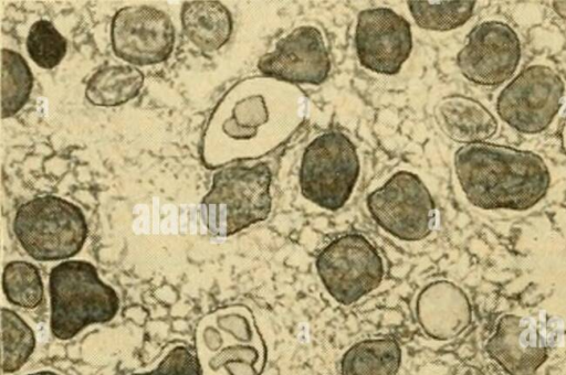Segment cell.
Segmentation results:
<instances>
[{"label": "cell", "mask_w": 566, "mask_h": 375, "mask_svg": "<svg viewBox=\"0 0 566 375\" xmlns=\"http://www.w3.org/2000/svg\"><path fill=\"white\" fill-rule=\"evenodd\" d=\"M454 171L467 200L489 211L530 210L551 184L549 170L537 153L490 142L461 146Z\"/></svg>", "instance_id": "obj_1"}, {"label": "cell", "mask_w": 566, "mask_h": 375, "mask_svg": "<svg viewBox=\"0 0 566 375\" xmlns=\"http://www.w3.org/2000/svg\"><path fill=\"white\" fill-rule=\"evenodd\" d=\"M50 329L59 340H70L86 326L115 318L119 298L86 260H65L49 276Z\"/></svg>", "instance_id": "obj_2"}, {"label": "cell", "mask_w": 566, "mask_h": 375, "mask_svg": "<svg viewBox=\"0 0 566 375\" xmlns=\"http://www.w3.org/2000/svg\"><path fill=\"white\" fill-rule=\"evenodd\" d=\"M272 172L264 162L234 164L213 174L210 191L200 203L209 233L228 237L268 218L272 207Z\"/></svg>", "instance_id": "obj_3"}, {"label": "cell", "mask_w": 566, "mask_h": 375, "mask_svg": "<svg viewBox=\"0 0 566 375\" xmlns=\"http://www.w3.org/2000/svg\"><path fill=\"white\" fill-rule=\"evenodd\" d=\"M13 232L24 251L38 261L66 260L82 249L87 223L82 210L54 195L24 202L17 210Z\"/></svg>", "instance_id": "obj_4"}, {"label": "cell", "mask_w": 566, "mask_h": 375, "mask_svg": "<svg viewBox=\"0 0 566 375\" xmlns=\"http://www.w3.org/2000/svg\"><path fill=\"white\" fill-rule=\"evenodd\" d=\"M359 168L352 140L338 130L326 131L314 138L303 152L298 174L301 193L322 208L337 211L349 200Z\"/></svg>", "instance_id": "obj_5"}, {"label": "cell", "mask_w": 566, "mask_h": 375, "mask_svg": "<svg viewBox=\"0 0 566 375\" xmlns=\"http://www.w3.org/2000/svg\"><path fill=\"white\" fill-rule=\"evenodd\" d=\"M373 219L391 236L405 242L428 237L436 226V203L422 180L398 171L366 199Z\"/></svg>", "instance_id": "obj_6"}, {"label": "cell", "mask_w": 566, "mask_h": 375, "mask_svg": "<svg viewBox=\"0 0 566 375\" xmlns=\"http://www.w3.org/2000/svg\"><path fill=\"white\" fill-rule=\"evenodd\" d=\"M315 265L326 291L345 306L375 290L385 274L377 249L360 234L332 240L319 251Z\"/></svg>", "instance_id": "obj_7"}, {"label": "cell", "mask_w": 566, "mask_h": 375, "mask_svg": "<svg viewBox=\"0 0 566 375\" xmlns=\"http://www.w3.org/2000/svg\"><path fill=\"white\" fill-rule=\"evenodd\" d=\"M565 85L549 66L531 65L501 90L496 113L511 128L527 135L547 129L563 106Z\"/></svg>", "instance_id": "obj_8"}, {"label": "cell", "mask_w": 566, "mask_h": 375, "mask_svg": "<svg viewBox=\"0 0 566 375\" xmlns=\"http://www.w3.org/2000/svg\"><path fill=\"white\" fill-rule=\"evenodd\" d=\"M175 40L171 19L155 7H124L112 19L113 51L132 65H155L166 61L174 50Z\"/></svg>", "instance_id": "obj_9"}, {"label": "cell", "mask_w": 566, "mask_h": 375, "mask_svg": "<svg viewBox=\"0 0 566 375\" xmlns=\"http://www.w3.org/2000/svg\"><path fill=\"white\" fill-rule=\"evenodd\" d=\"M521 41L502 21H483L467 35L457 55L461 74L482 86H496L511 79L521 61Z\"/></svg>", "instance_id": "obj_10"}, {"label": "cell", "mask_w": 566, "mask_h": 375, "mask_svg": "<svg viewBox=\"0 0 566 375\" xmlns=\"http://www.w3.org/2000/svg\"><path fill=\"white\" fill-rule=\"evenodd\" d=\"M355 47L365 68L396 75L412 50L410 23L390 8L363 10L357 17Z\"/></svg>", "instance_id": "obj_11"}, {"label": "cell", "mask_w": 566, "mask_h": 375, "mask_svg": "<svg viewBox=\"0 0 566 375\" xmlns=\"http://www.w3.org/2000/svg\"><path fill=\"white\" fill-rule=\"evenodd\" d=\"M258 68L265 76L292 84H322L331 71L323 34L313 25L292 30L259 58Z\"/></svg>", "instance_id": "obj_12"}, {"label": "cell", "mask_w": 566, "mask_h": 375, "mask_svg": "<svg viewBox=\"0 0 566 375\" xmlns=\"http://www.w3.org/2000/svg\"><path fill=\"white\" fill-rule=\"evenodd\" d=\"M485 350L510 375H534L548 357V346L536 325L516 314L500 318Z\"/></svg>", "instance_id": "obj_13"}, {"label": "cell", "mask_w": 566, "mask_h": 375, "mask_svg": "<svg viewBox=\"0 0 566 375\" xmlns=\"http://www.w3.org/2000/svg\"><path fill=\"white\" fill-rule=\"evenodd\" d=\"M417 318L428 336L444 341L460 335L470 325L472 309L460 287L440 280L431 282L420 292Z\"/></svg>", "instance_id": "obj_14"}, {"label": "cell", "mask_w": 566, "mask_h": 375, "mask_svg": "<svg viewBox=\"0 0 566 375\" xmlns=\"http://www.w3.org/2000/svg\"><path fill=\"white\" fill-rule=\"evenodd\" d=\"M434 119L448 138L463 144L486 142L499 128L495 116L482 103L461 94L442 97L434 107Z\"/></svg>", "instance_id": "obj_15"}, {"label": "cell", "mask_w": 566, "mask_h": 375, "mask_svg": "<svg viewBox=\"0 0 566 375\" xmlns=\"http://www.w3.org/2000/svg\"><path fill=\"white\" fill-rule=\"evenodd\" d=\"M180 18L184 33L201 51H217L231 36V12L219 1H187L181 7Z\"/></svg>", "instance_id": "obj_16"}, {"label": "cell", "mask_w": 566, "mask_h": 375, "mask_svg": "<svg viewBox=\"0 0 566 375\" xmlns=\"http://www.w3.org/2000/svg\"><path fill=\"white\" fill-rule=\"evenodd\" d=\"M400 364L401 349L395 339H368L344 353L340 375H397Z\"/></svg>", "instance_id": "obj_17"}, {"label": "cell", "mask_w": 566, "mask_h": 375, "mask_svg": "<svg viewBox=\"0 0 566 375\" xmlns=\"http://www.w3.org/2000/svg\"><path fill=\"white\" fill-rule=\"evenodd\" d=\"M143 83L144 74L135 66H106L94 73L87 81L85 97L92 105L115 107L135 98Z\"/></svg>", "instance_id": "obj_18"}, {"label": "cell", "mask_w": 566, "mask_h": 375, "mask_svg": "<svg viewBox=\"0 0 566 375\" xmlns=\"http://www.w3.org/2000/svg\"><path fill=\"white\" fill-rule=\"evenodd\" d=\"M1 115L14 116L28 101L32 87V72L21 54L2 49Z\"/></svg>", "instance_id": "obj_19"}, {"label": "cell", "mask_w": 566, "mask_h": 375, "mask_svg": "<svg viewBox=\"0 0 566 375\" xmlns=\"http://www.w3.org/2000/svg\"><path fill=\"white\" fill-rule=\"evenodd\" d=\"M472 0L407 1L409 11L418 26L430 31H451L465 24L475 7Z\"/></svg>", "instance_id": "obj_20"}, {"label": "cell", "mask_w": 566, "mask_h": 375, "mask_svg": "<svg viewBox=\"0 0 566 375\" xmlns=\"http://www.w3.org/2000/svg\"><path fill=\"white\" fill-rule=\"evenodd\" d=\"M2 372L19 371L35 349V335L30 325L13 310L1 309Z\"/></svg>", "instance_id": "obj_21"}, {"label": "cell", "mask_w": 566, "mask_h": 375, "mask_svg": "<svg viewBox=\"0 0 566 375\" xmlns=\"http://www.w3.org/2000/svg\"><path fill=\"white\" fill-rule=\"evenodd\" d=\"M2 289L10 303L23 309H35L44 299L38 267L24 260H13L4 266Z\"/></svg>", "instance_id": "obj_22"}, {"label": "cell", "mask_w": 566, "mask_h": 375, "mask_svg": "<svg viewBox=\"0 0 566 375\" xmlns=\"http://www.w3.org/2000/svg\"><path fill=\"white\" fill-rule=\"evenodd\" d=\"M66 39L52 22L41 19L34 22L27 38V50L31 60L41 68H53L66 54Z\"/></svg>", "instance_id": "obj_23"}, {"label": "cell", "mask_w": 566, "mask_h": 375, "mask_svg": "<svg viewBox=\"0 0 566 375\" xmlns=\"http://www.w3.org/2000/svg\"><path fill=\"white\" fill-rule=\"evenodd\" d=\"M268 119V111L261 96H251L239 103L233 108L232 117L224 121V132L237 139L252 138L260 125Z\"/></svg>", "instance_id": "obj_24"}, {"label": "cell", "mask_w": 566, "mask_h": 375, "mask_svg": "<svg viewBox=\"0 0 566 375\" xmlns=\"http://www.w3.org/2000/svg\"><path fill=\"white\" fill-rule=\"evenodd\" d=\"M130 375H202V371L197 355L189 347L178 345L169 351L155 369Z\"/></svg>", "instance_id": "obj_25"}, {"label": "cell", "mask_w": 566, "mask_h": 375, "mask_svg": "<svg viewBox=\"0 0 566 375\" xmlns=\"http://www.w3.org/2000/svg\"><path fill=\"white\" fill-rule=\"evenodd\" d=\"M453 375H485L484 372L471 364H461L459 365L454 372Z\"/></svg>", "instance_id": "obj_26"}, {"label": "cell", "mask_w": 566, "mask_h": 375, "mask_svg": "<svg viewBox=\"0 0 566 375\" xmlns=\"http://www.w3.org/2000/svg\"><path fill=\"white\" fill-rule=\"evenodd\" d=\"M553 9L557 15L566 20V1H553Z\"/></svg>", "instance_id": "obj_27"}, {"label": "cell", "mask_w": 566, "mask_h": 375, "mask_svg": "<svg viewBox=\"0 0 566 375\" xmlns=\"http://www.w3.org/2000/svg\"><path fill=\"white\" fill-rule=\"evenodd\" d=\"M27 375H59V374L51 372V371H39V372L30 373Z\"/></svg>", "instance_id": "obj_28"}]
</instances>
